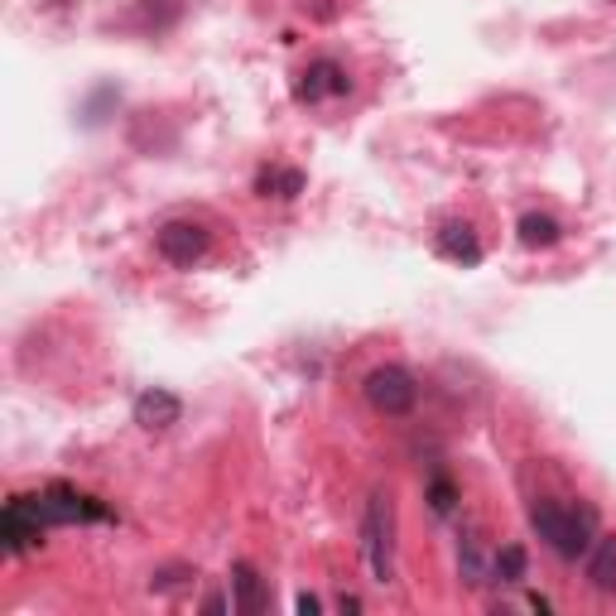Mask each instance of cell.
<instances>
[{
    "label": "cell",
    "mask_w": 616,
    "mask_h": 616,
    "mask_svg": "<svg viewBox=\"0 0 616 616\" xmlns=\"http://www.w3.org/2000/svg\"><path fill=\"white\" fill-rule=\"evenodd\" d=\"M530 526H534V534H540V540L549 544L559 559H568V564L588 559L592 540H597V516H592L588 506L534 502V506H530Z\"/></svg>",
    "instance_id": "cell-1"
},
{
    "label": "cell",
    "mask_w": 616,
    "mask_h": 616,
    "mask_svg": "<svg viewBox=\"0 0 616 616\" xmlns=\"http://www.w3.org/2000/svg\"><path fill=\"white\" fill-rule=\"evenodd\" d=\"M362 554L371 568V583L386 588L395 578V502L381 486L366 496V510H362Z\"/></svg>",
    "instance_id": "cell-2"
},
{
    "label": "cell",
    "mask_w": 616,
    "mask_h": 616,
    "mask_svg": "<svg viewBox=\"0 0 616 616\" xmlns=\"http://www.w3.org/2000/svg\"><path fill=\"white\" fill-rule=\"evenodd\" d=\"M362 390H366V404L376 414H390V420H400V414H410L414 410V400H420V386H414V376L404 366H376L371 376L362 381Z\"/></svg>",
    "instance_id": "cell-3"
},
{
    "label": "cell",
    "mask_w": 616,
    "mask_h": 616,
    "mask_svg": "<svg viewBox=\"0 0 616 616\" xmlns=\"http://www.w3.org/2000/svg\"><path fill=\"white\" fill-rule=\"evenodd\" d=\"M39 510L49 526H92V520H111V510L97 502V496L77 492L68 482H49L39 492Z\"/></svg>",
    "instance_id": "cell-4"
},
{
    "label": "cell",
    "mask_w": 616,
    "mask_h": 616,
    "mask_svg": "<svg viewBox=\"0 0 616 616\" xmlns=\"http://www.w3.org/2000/svg\"><path fill=\"white\" fill-rule=\"evenodd\" d=\"M44 530H49V520H44V510H39V496H10L5 516H0V540H5L10 559L29 554Z\"/></svg>",
    "instance_id": "cell-5"
},
{
    "label": "cell",
    "mask_w": 616,
    "mask_h": 616,
    "mask_svg": "<svg viewBox=\"0 0 616 616\" xmlns=\"http://www.w3.org/2000/svg\"><path fill=\"white\" fill-rule=\"evenodd\" d=\"M347 92H352L347 68L337 63V58H313L304 73H299V83H294V101H299V107H318V101L347 97Z\"/></svg>",
    "instance_id": "cell-6"
},
{
    "label": "cell",
    "mask_w": 616,
    "mask_h": 616,
    "mask_svg": "<svg viewBox=\"0 0 616 616\" xmlns=\"http://www.w3.org/2000/svg\"><path fill=\"white\" fill-rule=\"evenodd\" d=\"M155 246L159 255H165L169 265H197L207 255V246H213V237H207V227L203 222H165L159 227V237H155Z\"/></svg>",
    "instance_id": "cell-7"
},
{
    "label": "cell",
    "mask_w": 616,
    "mask_h": 616,
    "mask_svg": "<svg viewBox=\"0 0 616 616\" xmlns=\"http://www.w3.org/2000/svg\"><path fill=\"white\" fill-rule=\"evenodd\" d=\"M492 564H496V554H486L482 534H476V530H462V534H458V578H462V583H468V588L496 583V578H492Z\"/></svg>",
    "instance_id": "cell-8"
},
{
    "label": "cell",
    "mask_w": 616,
    "mask_h": 616,
    "mask_svg": "<svg viewBox=\"0 0 616 616\" xmlns=\"http://www.w3.org/2000/svg\"><path fill=\"white\" fill-rule=\"evenodd\" d=\"M179 414H183L179 395H169V390H141V395H135V424L149 428V434L173 428V424H179Z\"/></svg>",
    "instance_id": "cell-9"
},
{
    "label": "cell",
    "mask_w": 616,
    "mask_h": 616,
    "mask_svg": "<svg viewBox=\"0 0 616 616\" xmlns=\"http://www.w3.org/2000/svg\"><path fill=\"white\" fill-rule=\"evenodd\" d=\"M434 251L444 255L452 265H476L482 261V241H476V231L468 222H444L434 237Z\"/></svg>",
    "instance_id": "cell-10"
},
{
    "label": "cell",
    "mask_w": 616,
    "mask_h": 616,
    "mask_svg": "<svg viewBox=\"0 0 616 616\" xmlns=\"http://www.w3.org/2000/svg\"><path fill=\"white\" fill-rule=\"evenodd\" d=\"M588 583L597 592H607V597H616V534L592 540V549H588Z\"/></svg>",
    "instance_id": "cell-11"
},
{
    "label": "cell",
    "mask_w": 616,
    "mask_h": 616,
    "mask_svg": "<svg viewBox=\"0 0 616 616\" xmlns=\"http://www.w3.org/2000/svg\"><path fill=\"white\" fill-rule=\"evenodd\" d=\"M231 583H237V612L246 616H261L265 607H270V592H265L261 573H255V564H231Z\"/></svg>",
    "instance_id": "cell-12"
},
{
    "label": "cell",
    "mask_w": 616,
    "mask_h": 616,
    "mask_svg": "<svg viewBox=\"0 0 616 616\" xmlns=\"http://www.w3.org/2000/svg\"><path fill=\"white\" fill-rule=\"evenodd\" d=\"M559 237H564V227L554 222L549 213H526V217H520V246L540 251V246H554Z\"/></svg>",
    "instance_id": "cell-13"
},
{
    "label": "cell",
    "mask_w": 616,
    "mask_h": 616,
    "mask_svg": "<svg viewBox=\"0 0 616 616\" xmlns=\"http://www.w3.org/2000/svg\"><path fill=\"white\" fill-rule=\"evenodd\" d=\"M526 573H530L526 549H520V544H502V549H496V564H492V578H496V583L516 588V583H526Z\"/></svg>",
    "instance_id": "cell-14"
},
{
    "label": "cell",
    "mask_w": 616,
    "mask_h": 616,
    "mask_svg": "<svg viewBox=\"0 0 616 616\" xmlns=\"http://www.w3.org/2000/svg\"><path fill=\"white\" fill-rule=\"evenodd\" d=\"M255 193L261 197H299L304 193V173L299 169H261V179H255Z\"/></svg>",
    "instance_id": "cell-15"
},
{
    "label": "cell",
    "mask_w": 616,
    "mask_h": 616,
    "mask_svg": "<svg viewBox=\"0 0 616 616\" xmlns=\"http://www.w3.org/2000/svg\"><path fill=\"white\" fill-rule=\"evenodd\" d=\"M428 506H434V516H452V506H458V486H452L448 472L428 476Z\"/></svg>",
    "instance_id": "cell-16"
},
{
    "label": "cell",
    "mask_w": 616,
    "mask_h": 616,
    "mask_svg": "<svg viewBox=\"0 0 616 616\" xmlns=\"http://www.w3.org/2000/svg\"><path fill=\"white\" fill-rule=\"evenodd\" d=\"M294 607H299V612H318V607H323V602H318V597H313V592H304V597H299V602H294Z\"/></svg>",
    "instance_id": "cell-17"
}]
</instances>
